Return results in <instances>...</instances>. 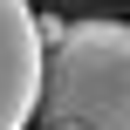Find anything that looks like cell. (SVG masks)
<instances>
[{"label":"cell","instance_id":"cell-1","mask_svg":"<svg viewBox=\"0 0 130 130\" xmlns=\"http://www.w3.org/2000/svg\"><path fill=\"white\" fill-rule=\"evenodd\" d=\"M34 117L48 130H130V21H41Z\"/></svg>","mask_w":130,"mask_h":130},{"label":"cell","instance_id":"cell-2","mask_svg":"<svg viewBox=\"0 0 130 130\" xmlns=\"http://www.w3.org/2000/svg\"><path fill=\"white\" fill-rule=\"evenodd\" d=\"M41 96V21L27 0H0V130L34 123Z\"/></svg>","mask_w":130,"mask_h":130},{"label":"cell","instance_id":"cell-3","mask_svg":"<svg viewBox=\"0 0 130 130\" xmlns=\"http://www.w3.org/2000/svg\"><path fill=\"white\" fill-rule=\"evenodd\" d=\"M55 130H75V123H55Z\"/></svg>","mask_w":130,"mask_h":130}]
</instances>
